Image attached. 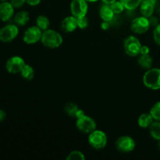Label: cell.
Segmentation results:
<instances>
[{"label": "cell", "instance_id": "ab89813d", "mask_svg": "<svg viewBox=\"0 0 160 160\" xmlns=\"http://www.w3.org/2000/svg\"><path fill=\"white\" fill-rule=\"evenodd\" d=\"M159 17H160V14H159Z\"/></svg>", "mask_w": 160, "mask_h": 160}, {"label": "cell", "instance_id": "8992f818", "mask_svg": "<svg viewBox=\"0 0 160 160\" xmlns=\"http://www.w3.org/2000/svg\"><path fill=\"white\" fill-rule=\"evenodd\" d=\"M18 34L17 25L7 24L0 29V41L5 43L10 42L17 37Z\"/></svg>", "mask_w": 160, "mask_h": 160}, {"label": "cell", "instance_id": "74e56055", "mask_svg": "<svg viewBox=\"0 0 160 160\" xmlns=\"http://www.w3.org/2000/svg\"><path fill=\"white\" fill-rule=\"evenodd\" d=\"M159 148H160V140L159 141Z\"/></svg>", "mask_w": 160, "mask_h": 160}, {"label": "cell", "instance_id": "7a4b0ae2", "mask_svg": "<svg viewBox=\"0 0 160 160\" xmlns=\"http://www.w3.org/2000/svg\"><path fill=\"white\" fill-rule=\"evenodd\" d=\"M143 83L152 90L160 89V69L150 68L143 76Z\"/></svg>", "mask_w": 160, "mask_h": 160}, {"label": "cell", "instance_id": "2e32d148", "mask_svg": "<svg viewBox=\"0 0 160 160\" xmlns=\"http://www.w3.org/2000/svg\"><path fill=\"white\" fill-rule=\"evenodd\" d=\"M30 20V15L27 11H20L14 17V22L17 26L23 27L28 23Z\"/></svg>", "mask_w": 160, "mask_h": 160}, {"label": "cell", "instance_id": "ba28073f", "mask_svg": "<svg viewBox=\"0 0 160 160\" xmlns=\"http://www.w3.org/2000/svg\"><path fill=\"white\" fill-rule=\"evenodd\" d=\"M149 20L148 17H145L144 16L139 17H136L131 22V31L135 34H142L147 32L150 28Z\"/></svg>", "mask_w": 160, "mask_h": 160}, {"label": "cell", "instance_id": "e0dca14e", "mask_svg": "<svg viewBox=\"0 0 160 160\" xmlns=\"http://www.w3.org/2000/svg\"><path fill=\"white\" fill-rule=\"evenodd\" d=\"M154 122V119L149 113H143L138 117V123L142 128H148Z\"/></svg>", "mask_w": 160, "mask_h": 160}, {"label": "cell", "instance_id": "9a60e30c", "mask_svg": "<svg viewBox=\"0 0 160 160\" xmlns=\"http://www.w3.org/2000/svg\"><path fill=\"white\" fill-rule=\"evenodd\" d=\"M99 15L103 21L110 22L111 20L113 19L115 13H114L113 11H112L110 5L103 3V4L100 6Z\"/></svg>", "mask_w": 160, "mask_h": 160}, {"label": "cell", "instance_id": "5bb4252c", "mask_svg": "<svg viewBox=\"0 0 160 160\" xmlns=\"http://www.w3.org/2000/svg\"><path fill=\"white\" fill-rule=\"evenodd\" d=\"M156 2L151 0H142L140 4V12L142 16L145 17H150L154 12L155 6Z\"/></svg>", "mask_w": 160, "mask_h": 160}, {"label": "cell", "instance_id": "1f68e13d", "mask_svg": "<svg viewBox=\"0 0 160 160\" xmlns=\"http://www.w3.org/2000/svg\"><path fill=\"white\" fill-rule=\"evenodd\" d=\"M42 0H26L27 3L31 6H36L41 2Z\"/></svg>", "mask_w": 160, "mask_h": 160}, {"label": "cell", "instance_id": "d6986e66", "mask_svg": "<svg viewBox=\"0 0 160 160\" xmlns=\"http://www.w3.org/2000/svg\"><path fill=\"white\" fill-rule=\"evenodd\" d=\"M36 25L42 30V31L48 29L50 25V21L48 18L45 16L40 15L36 19Z\"/></svg>", "mask_w": 160, "mask_h": 160}, {"label": "cell", "instance_id": "44dd1931", "mask_svg": "<svg viewBox=\"0 0 160 160\" xmlns=\"http://www.w3.org/2000/svg\"><path fill=\"white\" fill-rule=\"evenodd\" d=\"M20 74H21L22 78L23 79L31 81V80L33 79L34 76V70L31 66L28 65V64H25V66L22 69L21 72H20Z\"/></svg>", "mask_w": 160, "mask_h": 160}, {"label": "cell", "instance_id": "603a6c76", "mask_svg": "<svg viewBox=\"0 0 160 160\" xmlns=\"http://www.w3.org/2000/svg\"><path fill=\"white\" fill-rule=\"evenodd\" d=\"M65 112H67V114H68L70 117H76V114L78 112V111L79 110V108L77 106L76 104L72 102H69L67 104H66L65 106Z\"/></svg>", "mask_w": 160, "mask_h": 160}, {"label": "cell", "instance_id": "d590c367", "mask_svg": "<svg viewBox=\"0 0 160 160\" xmlns=\"http://www.w3.org/2000/svg\"><path fill=\"white\" fill-rule=\"evenodd\" d=\"M116 0H102V2L103 3H105V4H109V5H111Z\"/></svg>", "mask_w": 160, "mask_h": 160}, {"label": "cell", "instance_id": "277c9868", "mask_svg": "<svg viewBox=\"0 0 160 160\" xmlns=\"http://www.w3.org/2000/svg\"><path fill=\"white\" fill-rule=\"evenodd\" d=\"M123 48L127 55L131 57H134L140 54L142 44L135 36L131 35L124 40Z\"/></svg>", "mask_w": 160, "mask_h": 160}, {"label": "cell", "instance_id": "d6a6232c", "mask_svg": "<svg viewBox=\"0 0 160 160\" xmlns=\"http://www.w3.org/2000/svg\"><path fill=\"white\" fill-rule=\"evenodd\" d=\"M102 28L103 30H108L110 27V24H109V21H103L101 24Z\"/></svg>", "mask_w": 160, "mask_h": 160}, {"label": "cell", "instance_id": "3957f363", "mask_svg": "<svg viewBox=\"0 0 160 160\" xmlns=\"http://www.w3.org/2000/svg\"><path fill=\"white\" fill-rule=\"evenodd\" d=\"M107 136L106 133L100 130H95L89 134L88 143L95 149H102L107 145Z\"/></svg>", "mask_w": 160, "mask_h": 160}, {"label": "cell", "instance_id": "9c48e42d", "mask_svg": "<svg viewBox=\"0 0 160 160\" xmlns=\"http://www.w3.org/2000/svg\"><path fill=\"white\" fill-rule=\"evenodd\" d=\"M88 10V5L86 0H72L70 3V11L73 17H85Z\"/></svg>", "mask_w": 160, "mask_h": 160}, {"label": "cell", "instance_id": "ffe728a7", "mask_svg": "<svg viewBox=\"0 0 160 160\" xmlns=\"http://www.w3.org/2000/svg\"><path fill=\"white\" fill-rule=\"evenodd\" d=\"M150 134L155 140H160V121L155 120L149 127Z\"/></svg>", "mask_w": 160, "mask_h": 160}, {"label": "cell", "instance_id": "7c38bea8", "mask_svg": "<svg viewBox=\"0 0 160 160\" xmlns=\"http://www.w3.org/2000/svg\"><path fill=\"white\" fill-rule=\"evenodd\" d=\"M14 14V7L10 2L3 1L0 3V20L2 21H8Z\"/></svg>", "mask_w": 160, "mask_h": 160}, {"label": "cell", "instance_id": "83f0119b", "mask_svg": "<svg viewBox=\"0 0 160 160\" xmlns=\"http://www.w3.org/2000/svg\"><path fill=\"white\" fill-rule=\"evenodd\" d=\"M153 39L158 45H160V23L156 25L153 31Z\"/></svg>", "mask_w": 160, "mask_h": 160}, {"label": "cell", "instance_id": "52a82bcc", "mask_svg": "<svg viewBox=\"0 0 160 160\" xmlns=\"http://www.w3.org/2000/svg\"><path fill=\"white\" fill-rule=\"evenodd\" d=\"M43 31L36 25L28 28L23 34V42L28 45H33L41 41Z\"/></svg>", "mask_w": 160, "mask_h": 160}, {"label": "cell", "instance_id": "e575fe53", "mask_svg": "<svg viewBox=\"0 0 160 160\" xmlns=\"http://www.w3.org/2000/svg\"><path fill=\"white\" fill-rule=\"evenodd\" d=\"M6 112H4V110H2V109H0V122H2V120H5V118H6Z\"/></svg>", "mask_w": 160, "mask_h": 160}, {"label": "cell", "instance_id": "f1b7e54d", "mask_svg": "<svg viewBox=\"0 0 160 160\" xmlns=\"http://www.w3.org/2000/svg\"><path fill=\"white\" fill-rule=\"evenodd\" d=\"M26 2V0H10V3L14 8H21Z\"/></svg>", "mask_w": 160, "mask_h": 160}, {"label": "cell", "instance_id": "484cf974", "mask_svg": "<svg viewBox=\"0 0 160 160\" xmlns=\"http://www.w3.org/2000/svg\"><path fill=\"white\" fill-rule=\"evenodd\" d=\"M67 160H84L85 156L80 151H73L69 154L67 157Z\"/></svg>", "mask_w": 160, "mask_h": 160}, {"label": "cell", "instance_id": "6da1fadb", "mask_svg": "<svg viewBox=\"0 0 160 160\" xmlns=\"http://www.w3.org/2000/svg\"><path fill=\"white\" fill-rule=\"evenodd\" d=\"M62 35L54 30L48 29L42 33L41 42L47 48H56L60 46L62 43Z\"/></svg>", "mask_w": 160, "mask_h": 160}, {"label": "cell", "instance_id": "4fadbf2b", "mask_svg": "<svg viewBox=\"0 0 160 160\" xmlns=\"http://www.w3.org/2000/svg\"><path fill=\"white\" fill-rule=\"evenodd\" d=\"M77 28H78V20H77V17L73 16L67 17L62 20L61 23V28L66 33L73 32L77 29Z\"/></svg>", "mask_w": 160, "mask_h": 160}, {"label": "cell", "instance_id": "f546056e", "mask_svg": "<svg viewBox=\"0 0 160 160\" xmlns=\"http://www.w3.org/2000/svg\"><path fill=\"white\" fill-rule=\"evenodd\" d=\"M149 52H150L149 47L147 46V45H142V48H141V51H140L141 55L149 54Z\"/></svg>", "mask_w": 160, "mask_h": 160}, {"label": "cell", "instance_id": "7402d4cb", "mask_svg": "<svg viewBox=\"0 0 160 160\" xmlns=\"http://www.w3.org/2000/svg\"><path fill=\"white\" fill-rule=\"evenodd\" d=\"M120 1L123 3L125 9L128 10H134L140 6L142 0H120Z\"/></svg>", "mask_w": 160, "mask_h": 160}, {"label": "cell", "instance_id": "cb8c5ba5", "mask_svg": "<svg viewBox=\"0 0 160 160\" xmlns=\"http://www.w3.org/2000/svg\"><path fill=\"white\" fill-rule=\"evenodd\" d=\"M150 114L153 117L154 120L160 121V101L153 105L150 109Z\"/></svg>", "mask_w": 160, "mask_h": 160}, {"label": "cell", "instance_id": "d4e9b609", "mask_svg": "<svg viewBox=\"0 0 160 160\" xmlns=\"http://www.w3.org/2000/svg\"><path fill=\"white\" fill-rule=\"evenodd\" d=\"M110 6L115 14L121 13L125 9L124 6H123V3H122L120 0H116L114 2H112V4L110 5Z\"/></svg>", "mask_w": 160, "mask_h": 160}, {"label": "cell", "instance_id": "8fae6325", "mask_svg": "<svg viewBox=\"0 0 160 160\" xmlns=\"http://www.w3.org/2000/svg\"><path fill=\"white\" fill-rule=\"evenodd\" d=\"M25 64L26 63L23 58L20 56H12L6 61V68L9 73L15 74L21 72Z\"/></svg>", "mask_w": 160, "mask_h": 160}, {"label": "cell", "instance_id": "30bf717a", "mask_svg": "<svg viewBox=\"0 0 160 160\" xmlns=\"http://www.w3.org/2000/svg\"><path fill=\"white\" fill-rule=\"evenodd\" d=\"M135 142L130 136H122L116 142V148L121 152H131L135 148Z\"/></svg>", "mask_w": 160, "mask_h": 160}, {"label": "cell", "instance_id": "836d02e7", "mask_svg": "<svg viewBox=\"0 0 160 160\" xmlns=\"http://www.w3.org/2000/svg\"><path fill=\"white\" fill-rule=\"evenodd\" d=\"M84 115H85V113H84V111H83L82 109H79V110H78V112H77L76 117H76L77 119H78V118H80V117H83V116H84Z\"/></svg>", "mask_w": 160, "mask_h": 160}, {"label": "cell", "instance_id": "5b68a950", "mask_svg": "<svg viewBox=\"0 0 160 160\" xmlns=\"http://www.w3.org/2000/svg\"><path fill=\"white\" fill-rule=\"evenodd\" d=\"M76 127L81 132L84 134H90L96 130V123L92 117L84 115L77 119Z\"/></svg>", "mask_w": 160, "mask_h": 160}, {"label": "cell", "instance_id": "4316f807", "mask_svg": "<svg viewBox=\"0 0 160 160\" xmlns=\"http://www.w3.org/2000/svg\"><path fill=\"white\" fill-rule=\"evenodd\" d=\"M78 20V27L80 29H85L88 26V19L85 17H78L77 18Z\"/></svg>", "mask_w": 160, "mask_h": 160}, {"label": "cell", "instance_id": "4dcf8cb0", "mask_svg": "<svg viewBox=\"0 0 160 160\" xmlns=\"http://www.w3.org/2000/svg\"><path fill=\"white\" fill-rule=\"evenodd\" d=\"M148 20H149V23L151 26H156L157 24H159L158 23V19L156 17L151 16L150 17H148Z\"/></svg>", "mask_w": 160, "mask_h": 160}, {"label": "cell", "instance_id": "f35d334b", "mask_svg": "<svg viewBox=\"0 0 160 160\" xmlns=\"http://www.w3.org/2000/svg\"><path fill=\"white\" fill-rule=\"evenodd\" d=\"M0 1H2V2H3V1H6V0H0Z\"/></svg>", "mask_w": 160, "mask_h": 160}, {"label": "cell", "instance_id": "8d00e7d4", "mask_svg": "<svg viewBox=\"0 0 160 160\" xmlns=\"http://www.w3.org/2000/svg\"><path fill=\"white\" fill-rule=\"evenodd\" d=\"M88 2H95L98 1V0H86Z\"/></svg>", "mask_w": 160, "mask_h": 160}, {"label": "cell", "instance_id": "ac0fdd59", "mask_svg": "<svg viewBox=\"0 0 160 160\" xmlns=\"http://www.w3.org/2000/svg\"><path fill=\"white\" fill-rule=\"evenodd\" d=\"M152 58L151 57L149 54L141 55L140 57L138 58V64L143 69H150L152 66Z\"/></svg>", "mask_w": 160, "mask_h": 160}]
</instances>
